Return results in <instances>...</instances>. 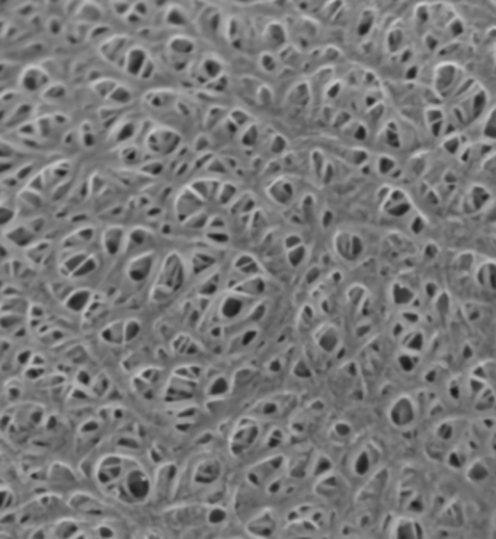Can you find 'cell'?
<instances>
[{
	"label": "cell",
	"instance_id": "obj_1",
	"mask_svg": "<svg viewBox=\"0 0 496 539\" xmlns=\"http://www.w3.org/2000/svg\"><path fill=\"white\" fill-rule=\"evenodd\" d=\"M189 273V267L186 265L185 260L180 257L176 251H172L166 255L160 270L156 276L153 284L150 297L156 303H163L169 300L176 291H179Z\"/></svg>",
	"mask_w": 496,
	"mask_h": 539
},
{
	"label": "cell",
	"instance_id": "obj_2",
	"mask_svg": "<svg viewBox=\"0 0 496 539\" xmlns=\"http://www.w3.org/2000/svg\"><path fill=\"white\" fill-rule=\"evenodd\" d=\"M381 459L383 450L378 444L372 440H365L359 443L358 446L351 450L349 456L346 459L348 475L354 478L370 480L377 472L381 471Z\"/></svg>",
	"mask_w": 496,
	"mask_h": 539
},
{
	"label": "cell",
	"instance_id": "obj_3",
	"mask_svg": "<svg viewBox=\"0 0 496 539\" xmlns=\"http://www.w3.org/2000/svg\"><path fill=\"white\" fill-rule=\"evenodd\" d=\"M299 398L291 392H278L262 398L253 407H250L248 417L258 421H275L284 417H288L297 408Z\"/></svg>",
	"mask_w": 496,
	"mask_h": 539
},
{
	"label": "cell",
	"instance_id": "obj_4",
	"mask_svg": "<svg viewBox=\"0 0 496 539\" xmlns=\"http://www.w3.org/2000/svg\"><path fill=\"white\" fill-rule=\"evenodd\" d=\"M265 429H262L261 421L245 415L235 426L232 434L229 436V449L235 456H243L255 449L259 442L263 444Z\"/></svg>",
	"mask_w": 496,
	"mask_h": 539
},
{
	"label": "cell",
	"instance_id": "obj_5",
	"mask_svg": "<svg viewBox=\"0 0 496 539\" xmlns=\"http://www.w3.org/2000/svg\"><path fill=\"white\" fill-rule=\"evenodd\" d=\"M191 472L192 487L200 490H213L220 484L224 474V465L217 456L206 455L193 465Z\"/></svg>",
	"mask_w": 496,
	"mask_h": 539
},
{
	"label": "cell",
	"instance_id": "obj_6",
	"mask_svg": "<svg viewBox=\"0 0 496 539\" xmlns=\"http://www.w3.org/2000/svg\"><path fill=\"white\" fill-rule=\"evenodd\" d=\"M180 143H182V136L179 133L165 125L152 127L144 137L146 147L156 156H169L175 153L180 146Z\"/></svg>",
	"mask_w": 496,
	"mask_h": 539
},
{
	"label": "cell",
	"instance_id": "obj_7",
	"mask_svg": "<svg viewBox=\"0 0 496 539\" xmlns=\"http://www.w3.org/2000/svg\"><path fill=\"white\" fill-rule=\"evenodd\" d=\"M418 405L409 397H399L390 405L388 418L394 429L406 430L416 424L418 420Z\"/></svg>",
	"mask_w": 496,
	"mask_h": 539
},
{
	"label": "cell",
	"instance_id": "obj_8",
	"mask_svg": "<svg viewBox=\"0 0 496 539\" xmlns=\"http://www.w3.org/2000/svg\"><path fill=\"white\" fill-rule=\"evenodd\" d=\"M131 48V38L127 35H111L107 40L101 42L99 45V54L105 61L111 64L120 66L123 69L124 58L127 51Z\"/></svg>",
	"mask_w": 496,
	"mask_h": 539
},
{
	"label": "cell",
	"instance_id": "obj_9",
	"mask_svg": "<svg viewBox=\"0 0 496 539\" xmlns=\"http://www.w3.org/2000/svg\"><path fill=\"white\" fill-rule=\"evenodd\" d=\"M156 258H157V255L154 251H146V252L136 255L127 264V268H125L127 277L136 284L144 283L152 274L154 264H156Z\"/></svg>",
	"mask_w": 496,
	"mask_h": 539
},
{
	"label": "cell",
	"instance_id": "obj_10",
	"mask_svg": "<svg viewBox=\"0 0 496 539\" xmlns=\"http://www.w3.org/2000/svg\"><path fill=\"white\" fill-rule=\"evenodd\" d=\"M102 248L111 257L118 255L127 244V230L121 224H110L102 232Z\"/></svg>",
	"mask_w": 496,
	"mask_h": 539
},
{
	"label": "cell",
	"instance_id": "obj_11",
	"mask_svg": "<svg viewBox=\"0 0 496 539\" xmlns=\"http://www.w3.org/2000/svg\"><path fill=\"white\" fill-rule=\"evenodd\" d=\"M48 82H50L48 73L40 66H28L21 73L19 78V85L22 86L24 91L29 94L45 89L48 86Z\"/></svg>",
	"mask_w": 496,
	"mask_h": 539
},
{
	"label": "cell",
	"instance_id": "obj_12",
	"mask_svg": "<svg viewBox=\"0 0 496 539\" xmlns=\"http://www.w3.org/2000/svg\"><path fill=\"white\" fill-rule=\"evenodd\" d=\"M5 238L18 248H29L37 241V234L28 226L27 223L22 224H12L3 232Z\"/></svg>",
	"mask_w": 496,
	"mask_h": 539
},
{
	"label": "cell",
	"instance_id": "obj_13",
	"mask_svg": "<svg viewBox=\"0 0 496 539\" xmlns=\"http://www.w3.org/2000/svg\"><path fill=\"white\" fill-rule=\"evenodd\" d=\"M149 58H150V55H149V53H147L143 47L133 45V47L127 51V55H125L124 58V64H123V70H124L125 73H128L130 76L138 78Z\"/></svg>",
	"mask_w": 496,
	"mask_h": 539
},
{
	"label": "cell",
	"instance_id": "obj_14",
	"mask_svg": "<svg viewBox=\"0 0 496 539\" xmlns=\"http://www.w3.org/2000/svg\"><path fill=\"white\" fill-rule=\"evenodd\" d=\"M95 236V227L93 226H80L79 229H76L74 232H71L63 239V248L69 249V251H77L84 245H87L89 242H92Z\"/></svg>",
	"mask_w": 496,
	"mask_h": 539
},
{
	"label": "cell",
	"instance_id": "obj_15",
	"mask_svg": "<svg viewBox=\"0 0 496 539\" xmlns=\"http://www.w3.org/2000/svg\"><path fill=\"white\" fill-rule=\"evenodd\" d=\"M138 133L137 124H134L131 120H123L117 121L114 124V130L111 133V138L114 143H127L128 140L134 137Z\"/></svg>",
	"mask_w": 496,
	"mask_h": 539
},
{
	"label": "cell",
	"instance_id": "obj_16",
	"mask_svg": "<svg viewBox=\"0 0 496 539\" xmlns=\"http://www.w3.org/2000/svg\"><path fill=\"white\" fill-rule=\"evenodd\" d=\"M19 94L16 91H5L0 94V125L6 124L8 118L14 112L15 107L21 104Z\"/></svg>",
	"mask_w": 496,
	"mask_h": 539
},
{
	"label": "cell",
	"instance_id": "obj_17",
	"mask_svg": "<svg viewBox=\"0 0 496 539\" xmlns=\"http://www.w3.org/2000/svg\"><path fill=\"white\" fill-rule=\"evenodd\" d=\"M146 102L153 107V108H166V107H170L175 101H176V97L172 91L169 89H156V91H150L147 95H146Z\"/></svg>",
	"mask_w": 496,
	"mask_h": 539
},
{
	"label": "cell",
	"instance_id": "obj_18",
	"mask_svg": "<svg viewBox=\"0 0 496 539\" xmlns=\"http://www.w3.org/2000/svg\"><path fill=\"white\" fill-rule=\"evenodd\" d=\"M153 239V232L150 229L144 227V226H136L133 227L130 232H127V245H134L136 248L140 247H146Z\"/></svg>",
	"mask_w": 496,
	"mask_h": 539
},
{
	"label": "cell",
	"instance_id": "obj_19",
	"mask_svg": "<svg viewBox=\"0 0 496 539\" xmlns=\"http://www.w3.org/2000/svg\"><path fill=\"white\" fill-rule=\"evenodd\" d=\"M89 257V254L84 249H77V251H71L70 255L61 263V271L64 276H73L74 271L84 263V260Z\"/></svg>",
	"mask_w": 496,
	"mask_h": 539
},
{
	"label": "cell",
	"instance_id": "obj_20",
	"mask_svg": "<svg viewBox=\"0 0 496 539\" xmlns=\"http://www.w3.org/2000/svg\"><path fill=\"white\" fill-rule=\"evenodd\" d=\"M89 303H90V291L87 289H79V290L71 291L69 297L66 299V306L74 312L86 309Z\"/></svg>",
	"mask_w": 496,
	"mask_h": 539
},
{
	"label": "cell",
	"instance_id": "obj_21",
	"mask_svg": "<svg viewBox=\"0 0 496 539\" xmlns=\"http://www.w3.org/2000/svg\"><path fill=\"white\" fill-rule=\"evenodd\" d=\"M32 105L29 104H25V102H21L19 105L15 107L14 112L11 114V117L8 118L6 124L11 125V127H19L24 123H28V118L31 117L32 114Z\"/></svg>",
	"mask_w": 496,
	"mask_h": 539
},
{
	"label": "cell",
	"instance_id": "obj_22",
	"mask_svg": "<svg viewBox=\"0 0 496 539\" xmlns=\"http://www.w3.org/2000/svg\"><path fill=\"white\" fill-rule=\"evenodd\" d=\"M108 99H110L114 105H117V108L125 107V105H128V104L133 102V91H131L127 85L118 83L117 88L112 91V94H111Z\"/></svg>",
	"mask_w": 496,
	"mask_h": 539
},
{
	"label": "cell",
	"instance_id": "obj_23",
	"mask_svg": "<svg viewBox=\"0 0 496 539\" xmlns=\"http://www.w3.org/2000/svg\"><path fill=\"white\" fill-rule=\"evenodd\" d=\"M118 82L111 79V78H99L95 82H92V89L97 97L102 99H108L112 91L117 88Z\"/></svg>",
	"mask_w": 496,
	"mask_h": 539
},
{
	"label": "cell",
	"instance_id": "obj_24",
	"mask_svg": "<svg viewBox=\"0 0 496 539\" xmlns=\"http://www.w3.org/2000/svg\"><path fill=\"white\" fill-rule=\"evenodd\" d=\"M18 210L6 200H0V229H8L14 224Z\"/></svg>",
	"mask_w": 496,
	"mask_h": 539
},
{
	"label": "cell",
	"instance_id": "obj_25",
	"mask_svg": "<svg viewBox=\"0 0 496 539\" xmlns=\"http://www.w3.org/2000/svg\"><path fill=\"white\" fill-rule=\"evenodd\" d=\"M18 200H19L21 204H25L27 207L32 208V210H37V208H40L42 206L41 194L37 193V191H32L27 187L18 194Z\"/></svg>",
	"mask_w": 496,
	"mask_h": 539
},
{
	"label": "cell",
	"instance_id": "obj_26",
	"mask_svg": "<svg viewBox=\"0 0 496 539\" xmlns=\"http://www.w3.org/2000/svg\"><path fill=\"white\" fill-rule=\"evenodd\" d=\"M67 95V89L64 85L61 83H54V85H48L44 92H42V97L48 101H60L63 98Z\"/></svg>",
	"mask_w": 496,
	"mask_h": 539
},
{
	"label": "cell",
	"instance_id": "obj_27",
	"mask_svg": "<svg viewBox=\"0 0 496 539\" xmlns=\"http://www.w3.org/2000/svg\"><path fill=\"white\" fill-rule=\"evenodd\" d=\"M79 140L82 143V146L90 149L96 144V136L92 130V125L89 123H83L82 124V131L79 133Z\"/></svg>",
	"mask_w": 496,
	"mask_h": 539
},
{
	"label": "cell",
	"instance_id": "obj_28",
	"mask_svg": "<svg viewBox=\"0 0 496 539\" xmlns=\"http://www.w3.org/2000/svg\"><path fill=\"white\" fill-rule=\"evenodd\" d=\"M97 268V258L95 257V255H89L86 260H84V263L74 271V274H73V277H84V276H89L90 273H93L95 270Z\"/></svg>",
	"mask_w": 496,
	"mask_h": 539
},
{
	"label": "cell",
	"instance_id": "obj_29",
	"mask_svg": "<svg viewBox=\"0 0 496 539\" xmlns=\"http://www.w3.org/2000/svg\"><path fill=\"white\" fill-rule=\"evenodd\" d=\"M79 15H82V18H84L86 21H97V19H101L102 12L96 5L84 3V5L79 6Z\"/></svg>",
	"mask_w": 496,
	"mask_h": 539
},
{
	"label": "cell",
	"instance_id": "obj_30",
	"mask_svg": "<svg viewBox=\"0 0 496 539\" xmlns=\"http://www.w3.org/2000/svg\"><path fill=\"white\" fill-rule=\"evenodd\" d=\"M18 150L12 143L0 137V161H16Z\"/></svg>",
	"mask_w": 496,
	"mask_h": 539
},
{
	"label": "cell",
	"instance_id": "obj_31",
	"mask_svg": "<svg viewBox=\"0 0 496 539\" xmlns=\"http://www.w3.org/2000/svg\"><path fill=\"white\" fill-rule=\"evenodd\" d=\"M121 159L127 162V164H134L140 159V150L138 147L133 146V144H127L124 149H123V153H121Z\"/></svg>",
	"mask_w": 496,
	"mask_h": 539
},
{
	"label": "cell",
	"instance_id": "obj_32",
	"mask_svg": "<svg viewBox=\"0 0 496 539\" xmlns=\"http://www.w3.org/2000/svg\"><path fill=\"white\" fill-rule=\"evenodd\" d=\"M133 5L134 3H131V2H115V3H112V9H114L115 15H118L120 18H127L133 11Z\"/></svg>",
	"mask_w": 496,
	"mask_h": 539
},
{
	"label": "cell",
	"instance_id": "obj_33",
	"mask_svg": "<svg viewBox=\"0 0 496 539\" xmlns=\"http://www.w3.org/2000/svg\"><path fill=\"white\" fill-rule=\"evenodd\" d=\"M110 31H111L110 27H105V25H97V27H93L92 29H90L89 35H90V38H93V37H95V40H107L108 37H111Z\"/></svg>",
	"mask_w": 496,
	"mask_h": 539
},
{
	"label": "cell",
	"instance_id": "obj_34",
	"mask_svg": "<svg viewBox=\"0 0 496 539\" xmlns=\"http://www.w3.org/2000/svg\"><path fill=\"white\" fill-rule=\"evenodd\" d=\"M154 70H156V64H154V61H153L152 58H149V60H147V63L144 64V67H143V70H141V73H140V76H138V78H141V79H144V81H149L153 74H154Z\"/></svg>",
	"mask_w": 496,
	"mask_h": 539
},
{
	"label": "cell",
	"instance_id": "obj_35",
	"mask_svg": "<svg viewBox=\"0 0 496 539\" xmlns=\"http://www.w3.org/2000/svg\"><path fill=\"white\" fill-rule=\"evenodd\" d=\"M15 166V161H0V177L3 178L9 174H14Z\"/></svg>",
	"mask_w": 496,
	"mask_h": 539
},
{
	"label": "cell",
	"instance_id": "obj_36",
	"mask_svg": "<svg viewBox=\"0 0 496 539\" xmlns=\"http://www.w3.org/2000/svg\"><path fill=\"white\" fill-rule=\"evenodd\" d=\"M6 70H8V64L5 61H0V78L6 73Z\"/></svg>",
	"mask_w": 496,
	"mask_h": 539
}]
</instances>
